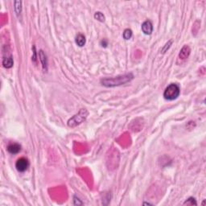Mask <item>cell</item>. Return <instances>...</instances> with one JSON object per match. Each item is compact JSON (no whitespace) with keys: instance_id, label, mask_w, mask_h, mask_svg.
<instances>
[{"instance_id":"cell-1","label":"cell","mask_w":206,"mask_h":206,"mask_svg":"<svg viewBox=\"0 0 206 206\" xmlns=\"http://www.w3.org/2000/svg\"><path fill=\"white\" fill-rule=\"evenodd\" d=\"M133 79H134V75L132 73H127L111 77V78L101 79V85L105 87H115V86L125 85L126 83L132 81Z\"/></svg>"},{"instance_id":"cell-2","label":"cell","mask_w":206,"mask_h":206,"mask_svg":"<svg viewBox=\"0 0 206 206\" xmlns=\"http://www.w3.org/2000/svg\"><path fill=\"white\" fill-rule=\"evenodd\" d=\"M180 89L177 84H170L164 92V98L168 101H173L179 96Z\"/></svg>"},{"instance_id":"cell-3","label":"cell","mask_w":206,"mask_h":206,"mask_svg":"<svg viewBox=\"0 0 206 206\" xmlns=\"http://www.w3.org/2000/svg\"><path fill=\"white\" fill-rule=\"evenodd\" d=\"M88 115H89V112L87 110L85 109H81L78 112V114H75L68 121V126L69 127H75L76 126L80 125L83 122L85 121Z\"/></svg>"},{"instance_id":"cell-4","label":"cell","mask_w":206,"mask_h":206,"mask_svg":"<svg viewBox=\"0 0 206 206\" xmlns=\"http://www.w3.org/2000/svg\"><path fill=\"white\" fill-rule=\"evenodd\" d=\"M30 164L28 159L24 158V157H22V158H20L19 159H17V161L16 163V169L18 170V172H23L27 170L28 167H29Z\"/></svg>"},{"instance_id":"cell-5","label":"cell","mask_w":206,"mask_h":206,"mask_svg":"<svg viewBox=\"0 0 206 206\" xmlns=\"http://www.w3.org/2000/svg\"><path fill=\"white\" fill-rule=\"evenodd\" d=\"M142 31L145 35H151L153 31V26L152 23L150 20H147L142 24Z\"/></svg>"},{"instance_id":"cell-6","label":"cell","mask_w":206,"mask_h":206,"mask_svg":"<svg viewBox=\"0 0 206 206\" xmlns=\"http://www.w3.org/2000/svg\"><path fill=\"white\" fill-rule=\"evenodd\" d=\"M190 52H191L190 48L188 47V45H184V47L181 48L180 52H179V59H180L182 61L188 59V57L189 56V55H190Z\"/></svg>"},{"instance_id":"cell-7","label":"cell","mask_w":206,"mask_h":206,"mask_svg":"<svg viewBox=\"0 0 206 206\" xmlns=\"http://www.w3.org/2000/svg\"><path fill=\"white\" fill-rule=\"evenodd\" d=\"M7 151L8 152L12 154H18L21 151V146L19 144H11L7 147Z\"/></svg>"},{"instance_id":"cell-8","label":"cell","mask_w":206,"mask_h":206,"mask_svg":"<svg viewBox=\"0 0 206 206\" xmlns=\"http://www.w3.org/2000/svg\"><path fill=\"white\" fill-rule=\"evenodd\" d=\"M14 65L13 61V57L12 56H6L4 58L2 59V65L3 67L6 68V69H11Z\"/></svg>"},{"instance_id":"cell-9","label":"cell","mask_w":206,"mask_h":206,"mask_svg":"<svg viewBox=\"0 0 206 206\" xmlns=\"http://www.w3.org/2000/svg\"><path fill=\"white\" fill-rule=\"evenodd\" d=\"M39 57H40V60H41V63H42V66L44 70L48 69V61H47V56L45 55V53L44 52V51L41 50L39 52Z\"/></svg>"},{"instance_id":"cell-10","label":"cell","mask_w":206,"mask_h":206,"mask_svg":"<svg viewBox=\"0 0 206 206\" xmlns=\"http://www.w3.org/2000/svg\"><path fill=\"white\" fill-rule=\"evenodd\" d=\"M76 44L78 45L79 47H83L84 45L85 44V42H86V40H85V36L82 34H78L77 36H76Z\"/></svg>"},{"instance_id":"cell-11","label":"cell","mask_w":206,"mask_h":206,"mask_svg":"<svg viewBox=\"0 0 206 206\" xmlns=\"http://www.w3.org/2000/svg\"><path fill=\"white\" fill-rule=\"evenodd\" d=\"M123 39L127 41V40H130L132 36V31L130 29H125L123 31Z\"/></svg>"},{"instance_id":"cell-12","label":"cell","mask_w":206,"mask_h":206,"mask_svg":"<svg viewBox=\"0 0 206 206\" xmlns=\"http://www.w3.org/2000/svg\"><path fill=\"white\" fill-rule=\"evenodd\" d=\"M15 11L17 15H20L22 11V2L20 1H16L15 2Z\"/></svg>"},{"instance_id":"cell-13","label":"cell","mask_w":206,"mask_h":206,"mask_svg":"<svg viewBox=\"0 0 206 206\" xmlns=\"http://www.w3.org/2000/svg\"><path fill=\"white\" fill-rule=\"evenodd\" d=\"M94 18L96 19L97 20L100 21V22H104L105 21V16L100 11H97L96 13L94 14Z\"/></svg>"},{"instance_id":"cell-14","label":"cell","mask_w":206,"mask_h":206,"mask_svg":"<svg viewBox=\"0 0 206 206\" xmlns=\"http://www.w3.org/2000/svg\"><path fill=\"white\" fill-rule=\"evenodd\" d=\"M184 204H190V205H197V203L196 201L195 198H193V197H189L187 201L184 203Z\"/></svg>"},{"instance_id":"cell-15","label":"cell","mask_w":206,"mask_h":206,"mask_svg":"<svg viewBox=\"0 0 206 206\" xmlns=\"http://www.w3.org/2000/svg\"><path fill=\"white\" fill-rule=\"evenodd\" d=\"M83 203L78 199V198H76V197H74V204H77V205H81Z\"/></svg>"},{"instance_id":"cell-16","label":"cell","mask_w":206,"mask_h":206,"mask_svg":"<svg viewBox=\"0 0 206 206\" xmlns=\"http://www.w3.org/2000/svg\"><path fill=\"white\" fill-rule=\"evenodd\" d=\"M101 45L102 47H107L108 45V42L107 41H105V40H103V41H101Z\"/></svg>"}]
</instances>
